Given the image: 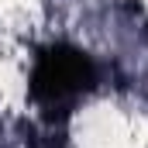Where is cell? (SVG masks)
Returning a JSON list of instances; mask_svg holds the SVG:
<instances>
[{"label":"cell","instance_id":"1","mask_svg":"<svg viewBox=\"0 0 148 148\" xmlns=\"http://www.w3.org/2000/svg\"><path fill=\"white\" fill-rule=\"evenodd\" d=\"M97 86V62L66 41L41 48L31 66V97L45 114H69Z\"/></svg>","mask_w":148,"mask_h":148}]
</instances>
